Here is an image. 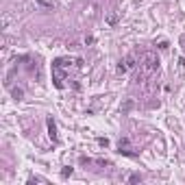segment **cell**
Returning <instances> with one entry per match:
<instances>
[{"label": "cell", "instance_id": "cell-2", "mask_svg": "<svg viewBox=\"0 0 185 185\" xmlns=\"http://www.w3.org/2000/svg\"><path fill=\"white\" fill-rule=\"evenodd\" d=\"M137 63H139V61L135 59V54H126V57L120 61V65H118V74H126L128 70H133Z\"/></svg>", "mask_w": 185, "mask_h": 185}, {"label": "cell", "instance_id": "cell-6", "mask_svg": "<svg viewBox=\"0 0 185 185\" xmlns=\"http://www.w3.org/2000/svg\"><path fill=\"white\" fill-rule=\"evenodd\" d=\"M128 181H131V183H139L142 181V174H131V176H128Z\"/></svg>", "mask_w": 185, "mask_h": 185}, {"label": "cell", "instance_id": "cell-10", "mask_svg": "<svg viewBox=\"0 0 185 185\" xmlns=\"http://www.w3.org/2000/svg\"><path fill=\"white\" fill-rule=\"evenodd\" d=\"M70 174H72V168H65L63 172H61V176H70Z\"/></svg>", "mask_w": 185, "mask_h": 185}, {"label": "cell", "instance_id": "cell-8", "mask_svg": "<svg viewBox=\"0 0 185 185\" xmlns=\"http://www.w3.org/2000/svg\"><path fill=\"white\" fill-rule=\"evenodd\" d=\"M98 144H100V146H105V148H107V146H109V139H107V137H98Z\"/></svg>", "mask_w": 185, "mask_h": 185}, {"label": "cell", "instance_id": "cell-4", "mask_svg": "<svg viewBox=\"0 0 185 185\" xmlns=\"http://www.w3.org/2000/svg\"><path fill=\"white\" fill-rule=\"evenodd\" d=\"M46 124H48V135H50V139H52V142H57V139H59V135H57V126H54L52 118H48Z\"/></svg>", "mask_w": 185, "mask_h": 185}, {"label": "cell", "instance_id": "cell-7", "mask_svg": "<svg viewBox=\"0 0 185 185\" xmlns=\"http://www.w3.org/2000/svg\"><path fill=\"white\" fill-rule=\"evenodd\" d=\"M107 22H109V24H111V26H113L115 22H118V15H115V13H111V15H109V18H107Z\"/></svg>", "mask_w": 185, "mask_h": 185}, {"label": "cell", "instance_id": "cell-9", "mask_svg": "<svg viewBox=\"0 0 185 185\" xmlns=\"http://www.w3.org/2000/svg\"><path fill=\"white\" fill-rule=\"evenodd\" d=\"M13 98H18V100L22 98V90H13Z\"/></svg>", "mask_w": 185, "mask_h": 185}, {"label": "cell", "instance_id": "cell-3", "mask_svg": "<svg viewBox=\"0 0 185 185\" xmlns=\"http://www.w3.org/2000/svg\"><path fill=\"white\" fill-rule=\"evenodd\" d=\"M52 81H54V85L59 87H63V81H65V72H63V68H59V65H52Z\"/></svg>", "mask_w": 185, "mask_h": 185}, {"label": "cell", "instance_id": "cell-1", "mask_svg": "<svg viewBox=\"0 0 185 185\" xmlns=\"http://www.w3.org/2000/svg\"><path fill=\"white\" fill-rule=\"evenodd\" d=\"M157 68H159V59H157L155 52H144L139 57V74H137V83H144V79L153 76L157 72Z\"/></svg>", "mask_w": 185, "mask_h": 185}, {"label": "cell", "instance_id": "cell-5", "mask_svg": "<svg viewBox=\"0 0 185 185\" xmlns=\"http://www.w3.org/2000/svg\"><path fill=\"white\" fill-rule=\"evenodd\" d=\"M118 153H120V155H126V157H135V153H133L128 146H126V148H118Z\"/></svg>", "mask_w": 185, "mask_h": 185}]
</instances>
